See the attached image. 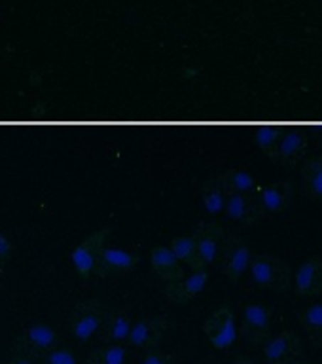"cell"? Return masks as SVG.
Masks as SVG:
<instances>
[{"label": "cell", "instance_id": "6da1fadb", "mask_svg": "<svg viewBox=\"0 0 322 364\" xmlns=\"http://www.w3.org/2000/svg\"><path fill=\"white\" fill-rule=\"evenodd\" d=\"M249 277L258 289L283 292V290L289 289L294 275L290 273L289 264L281 260L279 256L254 255L252 262H250Z\"/></svg>", "mask_w": 322, "mask_h": 364}, {"label": "cell", "instance_id": "7a4b0ae2", "mask_svg": "<svg viewBox=\"0 0 322 364\" xmlns=\"http://www.w3.org/2000/svg\"><path fill=\"white\" fill-rule=\"evenodd\" d=\"M252 252L243 237L239 235H226L224 245L220 250V267L222 273L230 281H239L245 273H249L250 262H252Z\"/></svg>", "mask_w": 322, "mask_h": 364}, {"label": "cell", "instance_id": "3957f363", "mask_svg": "<svg viewBox=\"0 0 322 364\" xmlns=\"http://www.w3.org/2000/svg\"><path fill=\"white\" fill-rule=\"evenodd\" d=\"M203 332L207 340L215 349H230L237 341L239 330L235 323V315L230 307H220L215 313H210L203 323Z\"/></svg>", "mask_w": 322, "mask_h": 364}, {"label": "cell", "instance_id": "277c9868", "mask_svg": "<svg viewBox=\"0 0 322 364\" xmlns=\"http://www.w3.org/2000/svg\"><path fill=\"white\" fill-rule=\"evenodd\" d=\"M273 309L266 304H249L243 309V336L252 346H260L272 336Z\"/></svg>", "mask_w": 322, "mask_h": 364}, {"label": "cell", "instance_id": "5b68a950", "mask_svg": "<svg viewBox=\"0 0 322 364\" xmlns=\"http://www.w3.org/2000/svg\"><path fill=\"white\" fill-rule=\"evenodd\" d=\"M262 346H264L262 349L264 360L267 364H296L301 355L300 338L290 330L269 336Z\"/></svg>", "mask_w": 322, "mask_h": 364}, {"label": "cell", "instance_id": "8992f818", "mask_svg": "<svg viewBox=\"0 0 322 364\" xmlns=\"http://www.w3.org/2000/svg\"><path fill=\"white\" fill-rule=\"evenodd\" d=\"M169 328V321L165 317H144L133 323L129 334V346L141 351H156Z\"/></svg>", "mask_w": 322, "mask_h": 364}, {"label": "cell", "instance_id": "52a82bcc", "mask_svg": "<svg viewBox=\"0 0 322 364\" xmlns=\"http://www.w3.org/2000/svg\"><path fill=\"white\" fill-rule=\"evenodd\" d=\"M292 198H294V190L289 181L269 182L266 186H260V192L256 196L262 216L283 215L284 210L290 209Z\"/></svg>", "mask_w": 322, "mask_h": 364}, {"label": "cell", "instance_id": "ba28073f", "mask_svg": "<svg viewBox=\"0 0 322 364\" xmlns=\"http://www.w3.org/2000/svg\"><path fill=\"white\" fill-rule=\"evenodd\" d=\"M307 146H309V136L304 127H296V125L284 127L281 141H279L275 161L284 167H296L306 158Z\"/></svg>", "mask_w": 322, "mask_h": 364}, {"label": "cell", "instance_id": "9c48e42d", "mask_svg": "<svg viewBox=\"0 0 322 364\" xmlns=\"http://www.w3.org/2000/svg\"><path fill=\"white\" fill-rule=\"evenodd\" d=\"M207 284H209V269L199 267V269H192V273H188L184 277L167 283L165 294L175 304H188L195 296L201 294L207 289Z\"/></svg>", "mask_w": 322, "mask_h": 364}, {"label": "cell", "instance_id": "30bf717a", "mask_svg": "<svg viewBox=\"0 0 322 364\" xmlns=\"http://www.w3.org/2000/svg\"><path fill=\"white\" fill-rule=\"evenodd\" d=\"M195 243H198V255L201 266H213L220 258L222 245H224V233L216 222H203L193 233Z\"/></svg>", "mask_w": 322, "mask_h": 364}, {"label": "cell", "instance_id": "8fae6325", "mask_svg": "<svg viewBox=\"0 0 322 364\" xmlns=\"http://www.w3.org/2000/svg\"><path fill=\"white\" fill-rule=\"evenodd\" d=\"M296 294L304 298H317L322 294V258L311 256L301 262L292 277Z\"/></svg>", "mask_w": 322, "mask_h": 364}, {"label": "cell", "instance_id": "7c38bea8", "mask_svg": "<svg viewBox=\"0 0 322 364\" xmlns=\"http://www.w3.org/2000/svg\"><path fill=\"white\" fill-rule=\"evenodd\" d=\"M107 230L91 235L90 239H85L84 243L78 245L76 249L70 252V262L73 266L76 267V272L82 275V277H87L93 272H97L99 267V258H101L102 252V243H104V237H107Z\"/></svg>", "mask_w": 322, "mask_h": 364}, {"label": "cell", "instance_id": "4fadbf2b", "mask_svg": "<svg viewBox=\"0 0 322 364\" xmlns=\"http://www.w3.org/2000/svg\"><path fill=\"white\" fill-rule=\"evenodd\" d=\"M224 216H226V220L241 224V226H252L254 222H258L262 218L258 199H256V196L227 192Z\"/></svg>", "mask_w": 322, "mask_h": 364}, {"label": "cell", "instance_id": "5bb4252c", "mask_svg": "<svg viewBox=\"0 0 322 364\" xmlns=\"http://www.w3.org/2000/svg\"><path fill=\"white\" fill-rule=\"evenodd\" d=\"M107 315L102 313L99 301H87L74 315L73 334L76 340L87 341L102 328Z\"/></svg>", "mask_w": 322, "mask_h": 364}, {"label": "cell", "instance_id": "9a60e30c", "mask_svg": "<svg viewBox=\"0 0 322 364\" xmlns=\"http://www.w3.org/2000/svg\"><path fill=\"white\" fill-rule=\"evenodd\" d=\"M150 264H152L156 275L163 279L165 283L184 277V264L176 258L169 245L154 247L150 252Z\"/></svg>", "mask_w": 322, "mask_h": 364}, {"label": "cell", "instance_id": "2e32d148", "mask_svg": "<svg viewBox=\"0 0 322 364\" xmlns=\"http://www.w3.org/2000/svg\"><path fill=\"white\" fill-rule=\"evenodd\" d=\"M139 256L129 252L125 249H118V247H104L99 258V267L97 272L107 275V273H124L131 272L139 266Z\"/></svg>", "mask_w": 322, "mask_h": 364}, {"label": "cell", "instance_id": "e0dca14e", "mask_svg": "<svg viewBox=\"0 0 322 364\" xmlns=\"http://www.w3.org/2000/svg\"><path fill=\"white\" fill-rule=\"evenodd\" d=\"M199 199H201V207L209 216H222L224 215V209H226L227 201V190L224 188L220 178L216 181H207L201 186V193H199Z\"/></svg>", "mask_w": 322, "mask_h": 364}, {"label": "cell", "instance_id": "ac0fdd59", "mask_svg": "<svg viewBox=\"0 0 322 364\" xmlns=\"http://www.w3.org/2000/svg\"><path fill=\"white\" fill-rule=\"evenodd\" d=\"M220 181L227 192L245 193V196H258L260 192V184L252 176V173L241 169V167H230L227 171H224Z\"/></svg>", "mask_w": 322, "mask_h": 364}, {"label": "cell", "instance_id": "d6986e66", "mask_svg": "<svg viewBox=\"0 0 322 364\" xmlns=\"http://www.w3.org/2000/svg\"><path fill=\"white\" fill-rule=\"evenodd\" d=\"M131 328H133V321L127 313L116 311L112 315H107L102 328L104 330V340L110 343H122V341L129 340Z\"/></svg>", "mask_w": 322, "mask_h": 364}, {"label": "cell", "instance_id": "ffe728a7", "mask_svg": "<svg viewBox=\"0 0 322 364\" xmlns=\"http://www.w3.org/2000/svg\"><path fill=\"white\" fill-rule=\"evenodd\" d=\"M284 125H258L254 129V144L262 154H266L267 158L273 159L277 158V146L283 135Z\"/></svg>", "mask_w": 322, "mask_h": 364}, {"label": "cell", "instance_id": "44dd1931", "mask_svg": "<svg viewBox=\"0 0 322 364\" xmlns=\"http://www.w3.org/2000/svg\"><path fill=\"white\" fill-rule=\"evenodd\" d=\"M169 247L173 249L175 256L178 260L188 266L190 269H199L201 262H199L198 255V243H195V237L193 235H181V237H175L169 243Z\"/></svg>", "mask_w": 322, "mask_h": 364}, {"label": "cell", "instance_id": "7402d4cb", "mask_svg": "<svg viewBox=\"0 0 322 364\" xmlns=\"http://www.w3.org/2000/svg\"><path fill=\"white\" fill-rule=\"evenodd\" d=\"M300 323L313 346L322 347V304H311L300 313Z\"/></svg>", "mask_w": 322, "mask_h": 364}, {"label": "cell", "instance_id": "603a6c76", "mask_svg": "<svg viewBox=\"0 0 322 364\" xmlns=\"http://www.w3.org/2000/svg\"><path fill=\"white\" fill-rule=\"evenodd\" d=\"M301 176H304L307 193L313 199L322 201V156L307 159L304 167H301Z\"/></svg>", "mask_w": 322, "mask_h": 364}, {"label": "cell", "instance_id": "cb8c5ba5", "mask_svg": "<svg viewBox=\"0 0 322 364\" xmlns=\"http://www.w3.org/2000/svg\"><path fill=\"white\" fill-rule=\"evenodd\" d=\"M125 347L122 343H108L91 353L90 364H125Z\"/></svg>", "mask_w": 322, "mask_h": 364}, {"label": "cell", "instance_id": "d4e9b609", "mask_svg": "<svg viewBox=\"0 0 322 364\" xmlns=\"http://www.w3.org/2000/svg\"><path fill=\"white\" fill-rule=\"evenodd\" d=\"M27 340L38 349H50L55 343V330L48 324H33L27 330Z\"/></svg>", "mask_w": 322, "mask_h": 364}, {"label": "cell", "instance_id": "484cf974", "mask_svg": "<svg viewBox=\"0 0 322 364\" xmlns=\"http://www.w3.org/2000/svg\"><path fill=\"white\" fill-rule=\"evenodd\" d=\"M45 364H78V360L67 349H53L45 358Z\"/></svg>", "mask_w": 322, "mask_h": 364}, {"label": "cell", "instance_id": "4316f807", "mask_svg": "<svg viewBox=\"0 0 322 364\" xmlns=\"http://www.w3.org/2000/svg\"><path fill=\"white\" fill-rule=\"evenodd\" d=\"M141 364H175V360H173V357L167 355V353L156 349V351L146 353V357L142 358Z\"/></svg>", "mask_w": 322, "mask_h": 364}, {"label": "cell", "instance_id": "83f0119b", "mask_svg": "<svg viewBox=\"0 0 322 364\" xmlns=\"http://www.w3.org/2000/svg\"><path fill=\"white\" fill-rule=\"evenodd\" d=\"M8 250H10V243H8V239L0 233V256H4Z\"/></svg>", "mask_w": 322, "mask_h": 364}, {"label": "cell", "instance_id": "f1b7e54d", "mask_svg": "<svg viewBox=\"0 0 322 364\" xmlns=\"http://www.w3.org/2000/svg\"><path fill=\"white\" fill-rule=\"evenodd\" d=\"M232 364H254V363H252V360H250V358L239 357V358H235V360H233Z\"/></svg>", "mask_w": 322, "mask_h": 364}, {"label": "cell", "instance_id": "f546056e", "mask_svg": "<svg viewBox=\"0 0 322 364\" xmlns=\"http://www.w3.org/2000/svg\"><path fill=\"white\" fill-rule=\"evenodd\" d=\"M14 364H33V363H31L28 358H17V360Z\"/></svg>", "mask_w": 322, "mask_h": 364}, {"label": "cell", "instance_id": "4dcf8cb0", "mask_svg": "<svg viewBox=\"0 0 322 364\" xmlns=\"http://www.w3.org/2000/svg\"><path fill=\"white\" fill-rule=\"evenodd\" d=\"M296 364H311V363H300V360H298V363H296Z\"/></svg>", "mask_w": 322, "mask_h": 364}]
</instances>
